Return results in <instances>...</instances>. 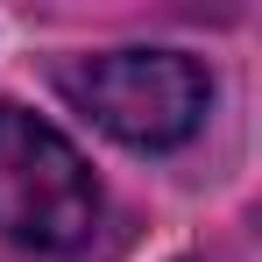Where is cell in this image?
<instances>
[{
    "label": "cell",
    "instance_id": "2",
    "mask_svg": "<svg viewBox=\"0 0 262 262\" xmlns=\"http://www.w3.org/2000/svg\"><path fill=\"white\" fill-rule=\"evenodd\" d=\"M99 177L64 128L36 121L29 106H0V241L71 255L99 234Z\"/></svg>",
    "mask_w": 262,
    "mask_h": 262
},
{
    "label": "cell",
    "instance_id": "1",
    "mask_svg": "<svg viewBox=\"0 0 262 262\" xmlns=\"http://www.w3.org/2000/svg\"><path fill=\"white\" fill-rule=\"evenodd\" d=\"M64 99L128 149H177L206 128L213 78L184 50H92L57 71Z\"/></svg>",
    "mask_w": 262,
    "mask_h": 262
}]
</instances>
